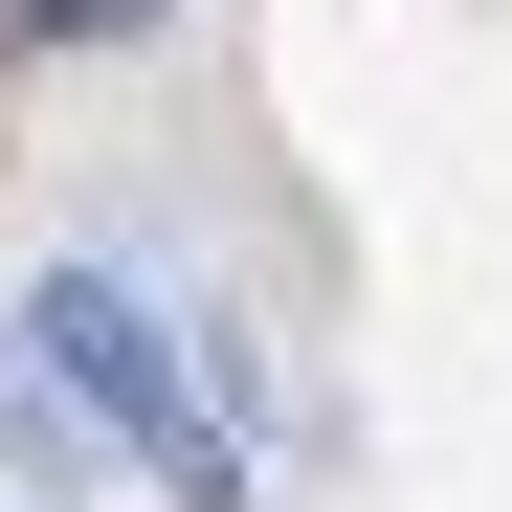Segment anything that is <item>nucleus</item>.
Listing matches in <instances>:
<instances>
[{"mask_svg": "<svg viewBox=\"0 0 512 512\" xmlns=\"http://www.w3.org/2000/svg\"><path fill=\"white\" fill-rule=\"evenodd\" d=\"M23 312H45V357H67V401H90L112 446H134L156 490H179V512H245V490H268V446H245V379L201 357V312H156L134 268H45Z\"/></svg>", "mask_w": 512, "mask_h": 512, "instance_id": "1", "label": "nucleus"}, {"mask_svg": "<svg viewBox=\"0 0 512 512\" xmlns=\"http://www.w3.org/2000/svg\"><path fill=\"white\" fill-rule=\"evenodd\" d=\"M0 446H23V468H67V446H112V423L67 401V357H45V312H0Z\"/></svg>", "mask_w": 512, "mask_h": 512, "instance_id": "2", "label": "nucleus"}, {"mask_svg": "<svg viewBox=\"0 0 512 512\" xmlns=\"http://www.w3.org/2000/svg\"><path fill=\"white\" fill-rule=\"evenodd\" d=\"M112 23H156V0H45V45H112Z\"/></svg>", "mask_w": 512, "mask_h": 512, "instance_id": "3", "label": "nucleus"}]
</instances>
